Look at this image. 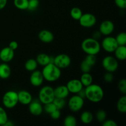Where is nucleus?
<instances>
[{"label": "nucleus", "mask_w": 126, "mask_h": 126, "mask_svg": "<svg viewBox=\"0 0 126 126\" xmlns=\"http://www.w3.org/2000/svg\"><path fill=\"white\" fill-rule=\"evenodd\" d=\"M86 98L92 103H98L102 100L104 97V91L100 86L95 84H91L86 87Z\"/></svg>", "instance_id": "f257e3e1"}, {"label": "nucleus", "mask_w": 126, "mask_h": 126, "mask_svg": "<svg viewBox=\"0 0 126 126\" xmlns=\"http://www.w3.org/2000/svg\"><path fill=\"white\" fill-rule=\"evenodd\" d=\"M43 78L48 82H55L60 78L62 75L61 69L55 64L49 63L44 66L41 71Z\"/></svg>", "instance_id": "f03ea898"}, {"label": "nucleus", "mask_w": 126, "mask_h": 126, "mask_svg": "<svg viewBox=\"0 0 126 126\" xmlns=\"http://www.w3.org/2000/svg\"><path fill=\"white\" fill-rule=\"evenodd\" d=\"M81 49L87 55H96L100 51L101 45L97 39L88 38L82 42Z\"/></svg>", "instance_id": "7ed1b4c3"}, {"label": "nucleus", "mask_w": 126, "mask_h": 126, "mask_svg": "<svg viewBox=\"0 0 126 126\" xmlns=\"http://www.w3.org/2000/svg\"><path fill=\"white\" fill-rule=\"evenodd\" d=\"M55 98L54 88L50 86H45L42 87L38 94V100L42 104L52 102Z\"/></svg>", "instance_id": "20e7f679"}, {"label": "nucleus", "mask_w": 126, "mask_h": 126, "mask_svg": "<svg viewBox=\"0 0 126 126\" xmlns=\"http://www.w3.org/2000/svg\"><path fill=\"white\" fill-rule=\"evenodd\" d=\"M18 103V94L16 91H7L2 97V104L6 108H14Z\"/></svg>", "instance_id": "39448f33"}, {"label": "nucleus", "mask_w": 126, "mask_h": 126, "mask_svg": "<svg viewBox=\"0 0 126 126\" xmlns=\"http://www.w3.org/2000/svg\"><path fill=\"white\" fill-rule=\"evenodd\" d=\"M102 66L107 72L113 73L118 70L119 63L118 60L114 57L107 55L102 60Z\"/></svg>", "instance_id": "423d86ee"}, {"label": "nucleus", "mask_w": 126, "mask_h": 126, "mask_svg": "<svg viewBox=\"0 0 126 126\" xmlns=\"http://www.w3.org/2000/svg\"><path fill=\"white\" fill-rule=\"evenodd\" d=\"M84 104V99L78 94L72 96L68 102L69 109L74 113L79 111L83 107Z\"/></svg>", "instance_id": "0eeeda50"}, {"label": "nucleus", "mask_w": 126, "mask_h": 126, "mask_svg": "<svg viewBox=\"0 0 126 126\" xmlns=\"http://www.w3.org/2000/svg\"><path fill=\"white\" fill-rule=\"evenodd\" d=\"M118 46L115 38L110 36H106L105 38L102 40V47L105 51L108 53L114 52Z\"/></svg>", "instance_id": "6e6552de"}, {"label": "nucleus", "mask_w": 126, "mask_h": 126, "mask_svg": "<svg viewBox=\"0 0 126 126\" xmlns=\"http://www.w3.org/2000/svg\"><path fill=\"white\" fill-rule=\"evenodd\" d=\"M71 58L67 54H61L54 57V64L60 69H65L71 64Z\"/></svg>", "instance_id": "1a4fd4ad"}, {"label": "nucleus", "mask_w": 126, "mask_h": 126, "mask_svg": "<svg viewBox=\"0 0 126 126\" xmlns=\"http://www.w3.org/2000/svg\"><path fill=\"white\" fill-rule=\"evenodd\" d=\"M80 25L84 28H91L97 23V18L94 15L91 13L82 14L79 20Z\"/></svg>", "instance_id": "9d476101"}, {"label": "nucleus", "mask_w": 126, "mask_h": 126, "mask_svg": "<svg viewBox=\"0 0 126 126\" xmlns=\"http://www.w3.org/2000/svg\"><path fill=\"white\" fill-rule=\"evenodd\" d=\"M114 30V25L113 22L109 20H106L102 22L99 27V32L104 36H109Z\"/></svg>", "instance_id": "9b49d317"}, {"label": "nucleus", "mask_w": 126, "mask_h": 126, "mask_svg": "<svg viewBox=\"0 0 126 126\" xmlns=\"http://www.w3.org/2000/svg\"><path fill=\"white\" fill-rule=\"evenodd\" d=\"M66 86L69 92L73 94H77L84 87L80 80L77 79L70 80L67 82Z\"/></svg>", "instance_id": "f8f14e48"}, {"label": "nucleus", "mask_w": 126, "mask_h": 126, "mask_svg": "<svg viewBox=\"0 0 126 126\" xmlns=\"http://www.w3.org/2000/svg\"><path fill=\"white\" fill-rule=\"evenodd\" d=\"M44 78L41 71L39 70H34L32 71L30 77V82L32 86L34 87H39L43 84L44 82Z\"/></svg>", "instance_id": "ddd939ff"}, {"label": "nucleus", "mask_w": 126, "mask_h": 126, "mask_svg": "<svg viewBox=\"0 0 126 126\" xmlns=\"http://www.w3.org/2000/svg\"><path fill=\"white\" fill-rule=\"evenodd\" d=\"M28 105L30 113L33 115L39 116L43 113V107L42 106V103L39 102V100H33Z\"/></svg>", "instance_id": "4468645a"}, {"label": "nucleus", "mask_w": 126, "mask_h": 126, "mask_svg": "<svg viewBox=\"0 0 126 126\" xmlns=\"http://www.w3.org/2000/svg\"><path fill=\"white\" fill-rule=\"evenodd\" d=\"M14 57V50L9 47H6L0 51V59L3 62L7 63L11 62Z\"/></svg>", "instance_id": "2eb2a0df"}, {"label": "nucleus", "mask_w": 126, "mask_h": 126, "mask_svg": "<svg viewBox=\"0 0 126 126\" xmlns=\"http://www.w3.org/2000/svg\"><path fill=\"white\" fill-rule=\"evenodd\" d=\"M18 103L24 105H28L33 100V97L28 91L22 90L17 92Z\"/></svg>", "instance_id": "dca6fc26"}, {"label": "nucleus", "mask_w": 126, "mask_h": 126, "mask_svg": "<svg viewBox=\"0 0 126 126\" xmlns=\"http://www.w3.org/2000/svg\"><path fill=\"white\" fill-rule=\"evenodd\" d=\"M39 40L44 43H50L54 39V36L50 31L43 30L38 34Z\"/></svg>", "instance_id": "f3484780"}, {"label": "nucleus", "mask_w": 126, "mask_h": 126, "mask_svg": "<svg viewBox=\"0 0 126 126\" xmlns=\"http://www.w3.org/2000/svg\"><path fill=\"white\" fill-rule=\"evenodd\" d=\"M54 92L55 98H65V99L70 94L66 86L64 85L57 86L56 88L54 89Z\"/></svg>", "instance_id": "a211bd4d"}, {"label": "nucleus", "mask_w": 126, "mask_h": 126, "mask_svg": "<svg viewBox=\"0 0 126 126\" xmlns=\"http://www.w3.org/2000/svg\"><path fill=\"white\" fill-rule=\"evenodd\" d=\"M11 68L8 64L3 63L0 65V78L2 79H6L9 78L11 75Z\"/></svg>", "instance_id": "6ab92c4d"}, {"label": "nucleus", "mask_w": 126, "mask_h": 126, "mask_svg": "<svg viewBox=\"0 0 126 126\" xmlns=\"http://www.w3.org/2000/svg\"><path fill=\"white\" fill-rule=\"evenodd\" d=\"M114 56L117 60H125L126 59V46H118L114 51Z\"/></svg>", "instance_id": "aec40b11"}, {"label": "nucleus", "mask_w": 126, "mask_h": 126, "mask_svg": "<svg viewBox=\"0 0 126 126\" xmlns=\"http://www.w3.org/2000/svg\"><path fill=\"white\" fill-rule=\"evenodd\" d=\"M36 60L39 65L43 66H46L47 64L50 63V56L46 54L42 53L37 55Z\"/></svg>", "instance_id": "412c9836"}, {"label": "nucleus", "mask_w": 126, "mask_h": 126, "mask_svg": "<svg viewBox=\"0 0 126 126\" xmlns=\"http://www.w3.org/2000/svg\"><path fill=\"white\" fill-rule=\"evenodd\" d=\"M80 81L82 83V86L87 87L89 86L93 82V77L90 74V73H82L80 78Z\"/></svg>", "instance_id": "4be33fe9"}, {"label": "nucleus", "mask_w": 126, "mask_h": 126, "mask_svg": "<svg viewBox=\"0 0 126 126\" xmlns=\"http://www.w3.org/2000/svg\"><path fill=\"white\" fill-rule=\"evenodd\" d=\"M80 119L83 124H91L94 119V116L91 112L89 111H85L81 113Z\"/></svg>", "instance_id": "5701e85b"}, {"label": "nucleus", "mask_w": 126, "mask_h": 126, "mask_svg": "<svg viewBox=\"0 0 126 126\" xmlns=\"http://www.w3.org/2000/svg\"><path fill=\"white\" fill-rule=\"evenodd\" d=\"M38 63L36 59H30L26 61L25 63V68L28 71H33L36 70L38 67Z\"/></svg>", "instance_id": "b1692460"}, {"label": "nucleus", "mask_w": 126, "mask_h": 126, "mask_svg": "<svg viewBox=\"0 0 126 126\" xmlns=\"http://www.w3.org/2000/svg\"><path fill=\"white\" fill-rule=\"evenodd\" d=\"M117 109L121 113H126V96L123 95L117 102Z\"/></svg>", "instance_id": "393cba45"}, {"label": "nucleus", "mask_w": 126, "mask_h": 126, "mask_svg": "<svg viewBox=\"0 0 126 126\" xmlns=\"http://www.w3.org/2000/svg\"><path fill=\"white\" fill-rule=\"evenodd\" d=\"M15 7L20 10H26L28 9V0H14Z\"/></svg>", "instance_id": "a878e982"}, {"label": "nucleus", "mask_w": 126, "mask_h": 126, "mask_svg": "<svg viewBox=\"0 0 126 126\" xmlns=\"http://www.w3.org/2000/svg\"><path fill=\"white\" fill-rule=\"evenodd\" d=\"M82 11L80 8L77 7H73L70 11V16L75 20H79L82 15Z\"/></svg>", "instance_id": "bb28decb"}, {"label": "nucleus", "mask_w": 126, "mask_h": 126, "mask_svg": "<svg viewBox=\"0 0 126 126\" xmlns=\"http://www.w3.org/2000/svg\"><path fill=\"white\" fill-rule=\"evenodd\" d=\"M63 124L65 126H76L77 121L76 118L73 115H68L64 119Z\"/></svg>", "instance_id": "cd10ccee"}, {"label": "nucleus", "mask_w": 126, "mask_h": 126, "mask_svg": "<svg viewBox=\"0 0 126 126\" xmlns=\"http://www.w3.org/2000/svg\"><path fill=\"white\" fill-rule=\"evenodd\" d=\"M118 46L126 45V33L125 32H121L115 38Z\"/></svg>", "instance_id": "c85d7f7f"}, {"label": "nucleus", "mask_w": 126, "mask_h": 126, "mask_svg": "<svg viewBox=\"0 0 126 126\" xmlns=\"http://www.w3.org/2000/svg\"><path fill=\"white\" fill-rule=\"evenodd\" d=\"M53 103L56 107L57 109L62 110L65 107L66 105V101L65 98H55L53 100Z\"/></svg>", "instance_id": "c756f323"}, {"label": "nucleus", "mask_w": 126, "mask_h": 126, "mask_svg": "<svg viewBox=\"0 0 126 126\" xmlns=\"http://www.w3.org/2000/svg\"><path fill=\"white\" fill-rule=\"evenodd\" d=\"M107 113L103 110H99L96 113L95 116L96 119L99 123H102L106 119H107Z\"/></svg>", "instance_id": "7c9ffc66"}, {"label": "nucleus", "mask_w": 126, "mask_h": 126, "mask_svg": "<svg viewBox=\"0 0 126 126\" xmlns=\"http://www.w3.org/2000/svg\"><path fill=\"white\" fill-rule=\"evenodd\" d=\"M8 121V116L5 110L0 107V126H4Z\"/></svg>", "instance_id": "2f4dec72"}, {"label": "nucleus", "mask_w": 126, "mask_h": 126, "mask_svg": "<svg viewBox=\"0 0 126 126\" xmlns=\"http://www.w3.org/2000/svg\"><path fill=\"white\" fill-rule=\"evenodd\" d=\"M57 108L54 103L53 102H50V103H46V104L44 105V107H43V110L46 112V113L50 114V113H52L55 110H56Z\"/></svg>", "instance_id": "473e14b6"}, {"label": "nucleus", "mask_w": 126, "mask_h": 126, "mask_svg": "<svg viewBox=\"0 0 126 126\" xmlns=\"http://www.w3.org/2000/svg\"><path fill=\"white\" fill-rule=\"evenodd\" d=\"M92 67V66H91L89 64L87 63L84 60H82V62L81 63V65H80V69L82 73H90Z\"/></svg>", "instance_id": "72a5a7b5"}, {"label": "nucleus", "mask_w": 126, "mask_h": 126, "mask_svg": "<svg viewBox=\"0 0 126 126\" xmlns=\"http://www.w3.org/2000/svg\"><path fill=\"white\" fill-rule=\"evenodd\" d=\"M39 0H28V9L29 11H34L39 6Z\"/></svg>", "instance_id": "f704fd0d"}, {"label": "nucleus", "mask_w": 126, "mask_h": 126, "mask_svg": "<svg viewBox=\"0 0 126 126\" xmlns=\"http://www.w3.org/2000/svg\"><path fill=\"white\" fill-rule=\"evenodd\" d=\"M87 63L89 64L91 66H94L95 64L97 62V58H96L95 55H87V56L85 57L84 59Z\"/></svg>", "instance_id": "c9c22d12"}, {"label": "nucleus", "mask_w": 126, "mask_h": 126, "mask_svg": "<svg viewBox=\"0 0 126 126\" xmlns=\"http://www.w3.org/2000/svg\"><path fill=\"white\" fill-rule=\"evenodd\" d=\"M118 89L119 91L125 95L126 94V80L125 79H121L118 82Z\"/></svg>", "instance_id": "e433bc0d"}, {"label": "nucleus", "mask_w": 126, "mask_h": 126, "mask_svg": "<svg viewBox=\"0 0 126 126\" xmlns=\"http://www.w3.org/2000/svg\"><path fill=\"white\" fill-rule=\"evenodd\" d=\"M114 3L121 9L126 8V0H114Z\"/></svg>", "instance_id": "4c0bfd02"}, {"label": "nucleus", "mask_w": 126, "mask_h": 126, "mask_svg": "<svg viewBox=\"0 0 126 126\" xmlns=\"http://www.w3.org/2000/svg\"><path fill=\"white\" fill-rule=\"evenodd\" d=\"M103 78H104L105 81L106 82H108V83H110V82H111L112 81H113V79H114V77H113V73L107 72L104 75V76H103Z\"/></svg>", "instance_id": "58836bf2"}, {"label": "nucleus", "mask_w": 126, "mask_h": 126, "mask_svg": "<svg viewBox=\"0 0 126 126\" xmlns=\"http://www.w3.org/2000/svg\"><path fill=\"white\" fill-rule=\"evenodd\" d=\"M103 126H117L118 124L114 121L112 119H106L102 123Z\"/></svg>", "instance_id": "ea45409f"}, {"label": "nucleus", "mask_w": 126, "mask_h": 126, "mask_svg": "<svg viewBox=\"0 0 126 126\" xmlns=\"http://www.w3.org/2000/svg\"><path fill=\"white\" fill-rule=\"evenodd\" d=\"M50 116L51 117V118H52L53 119H59L60 118V116H61V113H60V110L57 109L56 110H55L52 113H50Z\"/></svg>", "instance_id": "a19ab883"}, {"label": "nucleus", "mask_w": 126, "mask_h": 126, "mask_svg": "<svg viewBox=\"0 0 126 126\" xmlns=\"http://www.w3.org/2000/svg\"><path fill=\"white\" fill-rule=\"evenodd\" d=\"M9 47L13 50H15L17 49V47H18V43H17V42L16 41H11V43H9Z\"/></svg>", "instance_id": "79ce46f5"}, {"label": "nucleus", "mask_w": 126, "mask_h": 126, "mask_svg": "<svg viewBox=\"0 0 126 126\" xmlns=\"http://www.w3.org/2000/svg\"><path fill=\"white\" fill-rule=\"evenodd\" d=\"M7 0H0V10H2L6 7Z\"/></svg>", "instance_id": "37998d69"}, {"label": "nucleus", "mask_w": 126, "mask_h": 126, "mask_svg": "<svg viewBox=\"0 0 126 126\" xmlns=\"http://www.w3.org/2000/svg\"><path fill=\"white\" fill-rule=\"evenodd\" d=\"M77 94L79 96H80L81 97L83 98L84 99L86 98V94H85V89H84L82 88V89H81V91H80Z\"/></svg>", "instance_id": "c03bdc74"}, {"label": "nucleus", "mask_w": 126, "mask_h": 126, "mask_svg": "<svg viewBox=\"0 0 126 126\" xmlns=\"http://www.w3.org/2000/svg\"><path fill=\"white\" fill-rule=\"evenodd\" d=\"M101 34H102L100 33V32H95L93 34V38H94V39H99Z\"/></svg>", "instance_id": "a18cd8bd"}, {"label": "nucleus", "mask_w": 126, "mask_h": 126, "mask_svg": "<svg viewBox=\"0 0 126 126\" xmlns=\"http://www.w3.org/2000/svg\"><path fill=\"white\" fill-rule=\"evenodd\" d=\"M14 124V123H12V122L10 121H7V122H6V123H5V124L4 126H13Z\"/></svg>", "instance_id": "49530a36"}]
</instances>
